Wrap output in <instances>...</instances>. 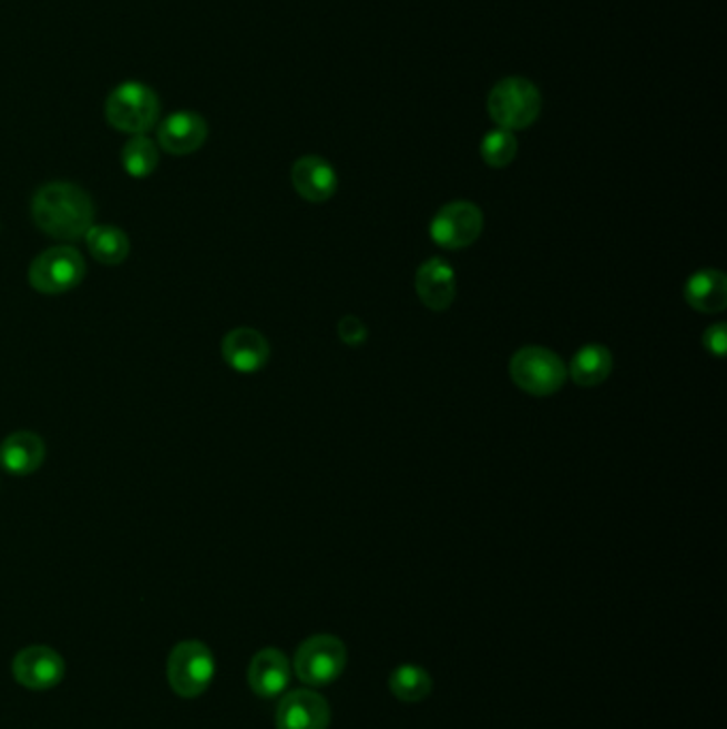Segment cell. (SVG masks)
I'll list each match as a JSON object with an SVG mask.
<instances>
[{"mask_svg": "<svg viewBox=\"0 0 727 729\" xmlns=\"http://www.w3.org/2000/svg\"><path fill=\"white\" fill-rule=\"evenodd\" d=\"M30 214L34 224L60 242L85 237L94 224V203L84 189L69 182H52L34 192Z\"/></svg>", "mask_w": 727, "mask_h": 729, "instance_id": "cell-1", "label": "cell"}, {"mask_svg": "<svg viewBox=\"0 0 727 729\" xmlns=\"http://www.w3.org/2000/svg\"><path fill=\"white\" fill-rule=\"evenodd\" d=\"M158 111V97L141 81L120 83L105 103L107 122L115 131L133 136L145 135L150 129H154Z\"/></svg>", "mask_w": 727, "mask_h": 729, "instance_id": "cell-2", "label": "cell"}, {"mask_svg": "<svg viewBox=\"0 0 727 729\" xmlns=\"http://www.w3.org/2000/svg\"><path fill=\"white\" fill-rule=\"evenodd\" d=\"M487 109L500 129H528L542 111V94L525 78H505L489 92Z\"/></svg>", "mask_w": 727, "mask_h": 729, "instance_id": "cell-3", "label": "cell"}, {"mask_svg": "<svg viewBox=\"0 0 727 729\" xmlns=\"http://www.w3.org/2000/svg\"><path fill=\"white\" fill-rule=\"evenodd\" d=\"M510 376L521 391L533 397H549L565 384L567 367L555 352L542 346H525L512 356Z\"/></svg>", "mask_w": 727, "mask_h": 729, "instance_id": "cell-4", "label": "cell"}, {"mask_svg": "<svg viewBox=\"0 0 727 729\" xmlns=\"http://www.w3.org/2000/svg\"><path fill=\"white\" fill-rule=\"evenodd\" d=\"M85 261L73 245H57L39 254L29 270L30 286L41 295H62L82 284Z\"/></svg>", "mask_w": 727, "mask_h": 729, "instance_id": "cell-5", "label": "cell"}, {"mask_svg": "<svg viewBox=\"0 0 727 729\" xmlns=\"http://www.w3.org/2000/svg\"><path fill=\"white\" fill-rule=\"evenodd\" d=\"M214 672H216L214 655L198 640L180 642L168 655V685L180 698L201 696L212 685Z\"/></svg>", "mask_w": 727, "mask_h": 729, "instance_id": "cell-6", "label": "cell"}, {"mask_svg": "<svg viewBox=\"0 0 727 729\" xmlns=\"http://www.w3.org/2000/svg\"><path fill=\"white\" fill-rule=\"evenodd\" d=\"M348 661L344 642L336 636H314L306 640L295 655V672L314 687L337 680Z\"/></svg>", "mask_w": 727, "mask_h": 729, "instance_id": "cell-7", "label": "cell"}, {"mask_svg": "<svg viewBox=\"0 0 727 729\" xmlns=\"http://www.w3.org/2000/svg\"><path fill=\"white\" fill-rule=\"evenodd\" d=\"M484 216L470 201H454L444 205L431 220V240L447 250H463L480 237Z\"/></svg>", "mask_w": 727, "mask_h": 729, "instance_id": "cell-8", "label": "cell"}, {"mask_svg": "<svg viewBox=\"0 0 727 729\" xmlns=\"http://www.w3.org/2000/svg\"><path fill=\"white\" fill-rule=\"evenodd\" d=\"M13 676L29 689H52L64 678V659L43 645L24 648L13 659Z\"/></svg>", "mask_w": 727, "mask_h": 729, "instance_id": "cell-9", "label": "cell"}, {"mask_svg": "<svg viewBox=\"0 0 727 729\" xmlns=\"http://www.w3.org/2000/svg\"><path fill=\"white\" fill-rule=\"evenodd\" d=\"M223 358L231 369L239 374H254L269 361V342L250 326L233 328L224 335Z\"/></svg>", "mask_w": 727, "mask_h": 729, "instance_id": "cell-10", "label": "cell"}, {"mask_svg": "<svg viewBox=\"0 0 727 729\" xmlns=\"http://www.w3.org/2000/svg\"><path fill=\"white\" fill-rule=\"evenodd\" d=\"M329 721V703L308 689L284 696L276 715L278 729H327Z\"/></svg>", "mask_w": 727, "mask_h": 729, "instance_id": "cell-11", "label": "cell"}, {"mask_svg": "<svg viewBox=\"0 0 727 729\" xmlns=\"http://www.w3.org/2000/svg\"><path fill=\"white\" fill-rule=\"evenodd\" d=\"M207 122L195 111H175L158 126V145L173 156L196 152L207 139Z\"/></svg>", "mask_w": 727, "mask_h": 729, "instance_id": "cell-12", "label": "cell"}, {"mask_svg": "<svg viewBox=\"0 0 727 729\" xmlns=\"http://www.w3.org/2000/svg\"><path fill=\"white\" fill-rule=\"evenodd\" d=\"M417 295L424 307L444 312L457 297V275L444 259H429L417 271Z\"/></svg>", "mask_w": 727, "mask_h": 729, "instance_id": "cell-13", "label": "cell"}, {"mask_svg": "<svg viewBox=\"0 0 727 729\" xmlns=\"http://www.w3.org/2000/svg\"><path fill=\"white\" fill-rule=\"evenodd\" d=\"M248 682L258 698H276L290 682V664L278 648L258 650L248 668Z\"/></svg>", "mask_w": 727, "mask_h": 729, "instance_id": "cell-14", "label": "cell"}, {"mask_svg": "<svg viewBox=\"0 0 727 729\" xmlns=\"http://www.w3.org/2000/svg\"><path fill=\"white\" fill-rule=\"evenodd\" d=\"M293 186L311 203L329 201L337 190L336 169L320 156H304L293 164Z\"/></svg>", "mask_w": 727, "mask_h": 729, "instance_id": "cell-15", "label": "cell"}, {"mask_svg": "<svg viewBox=\"0 0 727 729\" xmlns=\"http://www.w3.org/2000/svg\"><path fill=\"white\" fill-rule=\"evenodd\" d=\"M45 459V444L32 432L11 433L0 444V465L13 476L34 474Z\"/></svg>", "mask_w": 727, "mask_h": 729, "instance_id": "cell-16", "label": "cell"}, {"mask_svg": "<svg viewBox=\"0 0 727 729\" xmlns=\"http://www.w3.org/2000/svg\"><path fill=\"white\" fill-rule=\"evenodd\" d=\"M685 298L699 314H719L727 305V280L721 271L702 270L685 284Z\"/></svg>", "mask_w": 727, "mask_h": 729, "instance_id": "cell-17", "label": "cell"}, {"mask_svg": "<svg viewBox=\"0 0 727 729\" xmlns=\"http://www.w3.org/2000/svg\"><path fill=\"white\" fill-rule=\"evenodd\" d=\"M567 374L578 386H597L613 374V352L602 344H587L574 354Z\"/></svg>", "mask_w": 727, "mask_h": 729, "instance_id": "cell-18", "label": "cell"}, {"mask_svg": "<svg viewBox=\"0 0 727 729\" xmlns=\"http://www.w3.org/2000/svg\"><path fill=\"white\" fill-rule=\"evenodd\" d=\"M84 240L90 254L103 265H122L131 252L126 233L112 224H92Z\"/></svg>", "mask_w": 727, "mask_h": 729, "instance_id": "cell-19", "label": "cell"}, {"mask_svg": "<svg viewBox=\"0 0 727 729\" xmlns=\"http://www.w3.org/2000/svg\"><path fill=\"white\" fill-rule=\"evenodd\" d=\"M389 687L392 696L401 702H422L424 698H429L433 682L431 676L419 666H401L392 672Z\"/></svg>", "mask_w": 727, "mask_h": 729, "instance_id": "cell-20", "label": "cell"}, {"mask_svg": "<svg viewBox=\"0 0 727 729\" xmlns=\"http://www.w3.org/2000/svg\"><path fill=\"white\" fill-rule=\"evenodd\" d=\"M122 166L131 178L143 180L158 166V148L152 139L135 135L122 150Z\"/></svg>", "mask_w": 727, "mask_h": 729, "instance_id": "cell-21", "label": "cell"}, {"mask_svg": "<svg viewBox=\"0 0 727 729\" xmlns=\"http://www.w3.org/2000/svg\"><path fill=\"white\" fill-rule=\"evenodd\" d=\"M516 152H519V141L512 131H505V129H495V131L487 133L480 143L482 161L493 169L508 166L516 159Z\"/></svg>", "mask_w": 727, "mask_h": 729, "instance_id": "cell-22", "label": "cell"}, {"mask_svg": "<svg viewBox=\"0 0 727 729\" xmlns=\"http://www.w3.org/2000/svg\"><path fill=\"white\" fill-rule=\"evenodd\" d=\"M337 335L346 346H361L367 340V326L357 316H344L337 324Z\"/></svg>", "mask_w": 727, "mask_h": 729, "instance_id": "cell-23", "label": "cell"}, {"mask_svg": "<svg viewBox=\"0 0 727 729\" xmlns=\"http://www.w3.org/2000/svg\"><path fill=\"white\" fill-rule=\"evenodd\" d=\"M727 326L724 323L713 324L706 328L704 333V348L715 354V356H724L727 346Z\"/></svg>", "mask_w": 727, "mask_h": 729, "instance_id": "cell-24", "label": "cell"}]
</instances>
